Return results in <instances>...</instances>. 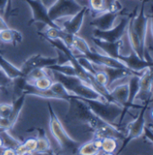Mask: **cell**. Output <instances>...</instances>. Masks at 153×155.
Masks as SVG:
<instances>
[{"label": "cell", "mask_w": 153, "mask_h": 155, "mask_svg": "<svg viewBox=\"0 0 153 155\" xmlns=\"http://www.w3.org/2000/svg\"><path fill=\"white\" fill-rule=\"evenodd\" d=\"M49 110H50V123H49L50 130L52 136L58 143V144H60V148L67 153H73L77 151L78 147L80 146L79 143L74 139H72L66 132L61 122L60 121L58 116H56V114L50 107V105H49Z\"/></svg>", "instance_id": "cell-1"}, {"label": "cell", "mask_w": 153, "mask_h": 155, "mask_svg": "<svg viewBox=\"0 0 153 155\" xmlns=\"http://www.w3.org/2000/svg\"><path fill=\"white\" fill-rule=\"evenodd\" d=\"M90 110L105 123L115 126V121L122 115L123 107L114 102H101L83 99Z\"/></svg>", "instance_id": "cell-2"}, {"label": "cell", "mask_w": 153, "mask_h": 155, "mask_svg": "<svg viewBox=\"0 0 153 155\" xmlns=\"http://www.w3.org/2000/svg\"><path fill=\"white\" fill-rule=\"evenodd\" d=\"M81 6L76 0H57L48 8V15L54 23L62 18H70L81 10Z\"/></svg>", "instance_id": "cell-3"}, {"label": "cell", "mask_w": 153, "mask_h": 155, "mask_svg": "<svg viewBox=\"0 0 153 155\" xmlns=\"http://www.w3.org/2000/svg\"><path fill=\"white\" fill-rule=\"evenodd\" d=\"M128 22H129L128 18H122L120 20V22L115 27H113L110 30L101 31L98 29H94L93 37L105 41H108V42H115L117 41H120L126 34Z\"/></svg>", "instance_id": "cell-4"}, {"label": "cell", "mask_w": 153, "mask_h": 155, "mask_svg": "<svg viewBox=\"0 0 153 155\" xmlns=\"http://www.w3.org/2000/svg\"><path fill=\"white\" fill-rule=\"evenodd\" d=\"M148 105H149V102L147 101L145 103V105L142 107L137 118L129 124L128 134H127L126 138H124V142H123V144H122L120 152H122L132 140L140 137L144 133V128L146 126L145 125V113H146V110L148 108Z\"/></svg>", "instance_id": "cell-5"}, {"label": "cell", "mask_w": 153, "mask_h": 155, "mask_svg": "<svg viewBox=\"0 0 153 155\" xmlns=\"http://www.w3.org/2000/svg\"><path fill=\"white\" fill-rule=\"evenodd\" d=\"M132 27L135 33L137 34V35L139 36L142 46L145 51V59L146 61H151V58L147 55L146 52V37L149 29V18L146 16L144 13V7L142 6L138 15L136 16H132Z\"/></svg>", "instance_id": "cell-6"}, {"label": "cell", "mask_w": 153, "mask_h": 155, "mask_svg": "<svg viewBox=\"0 0 153 155\" xmlns=\"http://www.w3.org/2000/svg\"><path fill=\"white\" fill-rule=\"evenodd\" d=\"M118 60L121 62H122L128 68V70L134 71V72H141L146 69L153 68V61H146L144 59L140 58L132 50L130 53L126 55H120L118 57Z\"/></svg>", "instance_id": "cell-7"}, {"label": "cell", "mask_w": 153, "mask_h": 155, "mask_svg": "<svg viewBox=\"0 0 153 155\" xmlns=\"http://www.w3.org/2000/svg\"><path fill=\"white\" fill-rule=\"evenodd\" d=\"M59 63V58H49V57H43L40 54L31 56L23 64L22 69H20L24 74V78L34 69L37 68H46L53 64Z\"/></svg>", "instance_id": "cell-8"}, {"label": "cell", "mask_w": 153, "mask_h": 155, "mask_svg": "<svg viewBox=\"0 0 153 155\" xmlns=\"http://www.w3.org/2000/svg\"><path fill=\"white\" fill-rule=\"evenodd\" d=\"M87 7L84 6L81 8L80 11H78L76 15H74L73 16L70 17L68 20H64L60 25V27L68 35H76L80 29L81 26L83 25L84 22V18H85V15L86 12Z\"/></svg>", "instance_id": "cell-9"}, {"label": "cell", "mask_w": 153, "mask_h": 155, "mask_svg": "<svg viewBox=\"0 0 153 155\" xmlns=\"http://www.w3.org/2000/svg\"><path fill=\"white\" fill-rule=\"evenodd\" d=\"M119 16V11H106L99 14L92 22L91 25L95 27V29H98L101 31L110 30L118 24H116V20Z\"/></svg>", "instance_id": "cell-10"}, {"label": "cell", "mask_w": 153, "mask_h": 155, "mask_svg": "<svg viewBox=\"0 0 153 155\" xmlns=\"http://www.w3.org/2000/svg\"><path fill=\"white\" fill-rule=\"evenodd\" d=\"M33 9L34 20L35 22H41L47 26L60 28L58 25H56L53 21H51L48 15V9L41 3V0H25Z\"/></svg>", "instance_id": "cell-11"}, {"label": "cell", "mask_w": 153, "mask_h": 155, "mask_svg": "<svg viewBox=\"0 0 153 155\" xmlns=\"http://www.w3.org/2000/svg\"><path fill=\"white\" fill-rule=\"evenodd\" d=\"M152 78L153 74L151 69H146L142 71L140 77V91L136 98L144 102L149 101L152 88Z\"/></svg>", "instance_id": "cell-12"}, {"label": "cell", "mask_w": 153, "mask_h": 155, "mask_svg": "<svg viewBox=\"0 0 153 155\" xmlns=\"http://www.w3.org/2000/svg\"><path fill=\"white\" fill-rule=\"evenodd\" d=\"M126 36L128 38L129 44L131 46V49L133 52L136 53L137 56H139L142 59H145V51L143 49V47L142 46L141 41L139 36L137 35V34L135 33L133 27H132V17L129 18V22H128V25H127V29H126Z\"/></svg>", "instance_id": "cell-13"}, {"label": "cell", "mask_w": 153, "mask_h": 155, "mask_svg": "<svg viewBox=\"0 0 153 155\" xmlns=\"http://www.w3.org/2000/svg\"><path fill=\"white\" fill-rule=\"evenodd\" d=\"M93 41L100 51L118 60V57L121 55V49L122 47V39L115 42H108L93 37Z\"/></svg>", "instance_id": "cell-14"}, {"label": "cell", "mask_w": 153, "mask_h": 155, "mask_svg": "<svg viewBox=\"0 0 153 155\" xmlns=\"http://www.w3.org/2000/svg\"><path fill=\"white\" fill-rule=\"evenodd\" d=\"M109 92L115 103L122 107H127V101H128V96H129L128 81L115 85L110 89Z\"/></svg>", "instance_id": "cell-15"}, {"label": "cell", "mask_w": 153, "mask_h": 155, "mask_svg": "<svg viewBox=\"0 0 153 155\" xmlns=\"http://www.w3.org/2000/svg\"><path fill=\"white\" fill-rule=\"evenodd\" d=\"M0 70L11 80H15L18 78H24L22 71L5 60L2 55H0Z\"/></svg>", "instance_id": "cell-16"}, {"label": "cell", "mask_w": 153, "mask_h": 155, "mask_svg": "<svg viewBox=\"0 0 153 155\" xmlns=\"http://www.w3.org/2000/svg\"><path fill=\"white\" fill-rule=\"evenodd\" d=\"M101 152V139L96 138L80 145L76 151L78 155H98Z\"/></svg>", "instance_id": "cell-17"}, {"label": "cell", "mask_w": 153, "mask_h": 155, "mask_svg": "<svg viewBox=\"0 0 153 155\" xmlns=\"http://www.w3.org/2000/svg\"><path fill=\"white\" fill-rule=\"evenodd\" d=\"M142 74L132 75V76H130L129 79H128L129 96H128L127 107L132 106L136 99V97L140 91V77Z\"/></svg>", "instance_id": "cell-18"}, {"label": "cell", "mask_w": 153, "mask_h": 155, "mask_svg": "<svg viewBox=\"0 0 153 155\" xmlns=\"http://www.w3.org/2000/svg\"><path fill=\"white\" fill-rule=\"evenodd\" d=\"M22 35L14 29H10L9 27L0 31V41L5 43H19L22 41Z\"/></svg>", "instance_id": "cell-19"}, {"label": "cell", "mask_w": 153, "mask_h": 155, "mask_svg": "<svg viewBox=\"0 0 153 155\" xmlns=\"http://www.w3.org/2000/svg\"><path fill=\"white\" fill-rule=\"evenodd\" d=\"M118 148L117 139L115 137L106 136L101 139V151L103 153H115Z\"/></svg>", "instance_id": "cell-20"}, {"label": "cell", "mask_w": 153, "mask_h": 155, "mask_svg": "<svg viewBox=\"0 0 153 155\" xmlns=\"http://www.w3.org/2000/svg\"><path fill=\"white\" fill-rule=\"evenodd\" d=\"M0 137L3 140L4 148H14L15 149L19 144L22 143L17 141L15 137H13L9 133L8 130H0Z\"/></svg>", "instance_id": "cell-21"}, {"label": "cell", "mask_w": 153, "mask_h": 155, "mask_svg": "<svg viewBox=\"0 0 153 155\" xmlns=\"http://www.w3.org/2000/svg\"><path fill=\"white\" fill-rule=\"evenodd\" d=\"M26 82L31 84V85H33L37 89L46 90V89L50 88V87L51 86V84L53 82V79L51 78L50 76H46V77H42L41 78H38L36 80H34V81H26Z\"/></svg>", "instance_id": "cell-22"}, {"label": "cell", "mask_w": 153, "mask_h": 155, "mask_svg": "<svg viewBox=\"0 0 153 155\" xmlns=\"http://www.w3.org/2000/svg\"><path fill=\"white\" fill-rule=\"evenodd\" d=\"M50 150V143L46 136H40L37 138V147L34 153L41 154Z\"/></svg>", "instance_id": "cell-23"}, {"label": "cell", "mask_w": 153, "mask_h": 155, "mask_svg": "<svg viewBox=\"0 0 153 155\" xmlns=\"http://www.w3.org/2000/svg\"><path fill=\"white\" fill-rule=\"evenodd\" d=\"M88 5L90 8L96 13L101 14L106 12L105 0H88Z\"/></svg>", "instance_id": "cell-24"}, {"label": "cell", "mask_w": 153, "mask_h": 155, "mask_svg": "<svg viewBox=\"0 0 153 155\" xmlns=\"http://www.w3.org/2000/svg\"><path fill=\"white\" fill-rule=\"evenodd\" d=\"M98 67V66H97ZM94 77L96 78V80L102 86L104 87H107V85H108V77L106 75V73L100 68H98L94 75Z\"/></svg>", "instance_id": "cell-25"}, {"label": "cell", "mask_w": 153, "mask_h": 155, "mask_svg": "<svg viewBox=\"0 0 153 155\" xmlns=\"http://www.w3.org/2000/svg\"><path fill=\"white\" fill-rule=\"evenodd\" d=\"M23 144L28 151V153L33 154L37 147V138H28Z\"/></svg>", "instance_id": "cell-26"}, {"label": "cell", "mask_w": 153, "mask_h": 155, "mask_svg": "<svg viewBox=\"0 0 153 155\" xmlns=\"http://www.w3.org/2000/svg\"><path fill=\"white\" fill-rule=\"evenodd\" d=\"M13 110V105L12 104H0V117L3 118H8Z\"/></svg>", "instance_id": "cell-27"}, {"label": "cell", "mask_w": 153, "mask_h": 155, "mask_svg": "<svg viewBox=\"0 0 153 155\" xmlns=\"http://www.w3.org/2000/svg\"><path fill=\"white\" fill-rule=\"evenodd\" d=\"M12 82H13V80L8 78L6 77V75L0 70V87H7V86L11 85Z\"/></svg>", "instance_id": "cell-28"}, {"label": "cell", "mask_w": 153, "mask_h": 155, "mask_svg": "<svg viewBox=\"0 0 153 155\" xmlns=\"http://www.w3.org/2000/svg\"><path fill=\"white\" fill-rule=\"evenodd\" d=\"M144 134H145V135H146V137L151 142L153 143V131L151 129V128H149V127H147V126H145V128H144Z\"/></svg>", "instance_id": "cell-29"}, {"label": "cell", "mask_w": 153, "mask_h": 155, "mask_svg": "<svg viewBox=\"0 0 153 155\" xmlns=\"http://www.w3.org/2000/svg\"><path fill=\"white\" fill-rule=\"evenodd\" d=\"M1 155H17V153L14 148H4Z\"/></svg>", "instance_id": "cell-30"}, {"label": "cell", "mask_w": 153, "mask_h": 155, "mask_svg": "<svg viewBox=\"0 0 153 155\" xmlns=\"http://www.w3.org/2000/svg\"><path fill=\"white\" fill-rule=\"evenodd\" d=\"M7 3H8V0H0V12L5 11V9L7 6Z\"/></svg>", "instance_id": "cell-31"}, {"label": "cell", "mask_w": 153, "mask_h": 155, "mask_svg": "<svg viewBox=\"0 0 153 155\" xmlns=\"http://www.w3.org/2000/svg\"><path fill=\"white\" fill-rule=\"evenodd\" d=\"M41 3L45 5V7L48 9L49 7H50L54 3H53V1L52 0H41Z\"/></svg>", "instance_id": "cell-32"}, {"label": "cell", "mask_w": 153, "mask_h": 155, "mask_svg": "<svg viewBox=\"0 0 153 155\" xmlns=\"http://www.w3.org/2000/svg\"><path fill=\"white\" fill-rule=\"evenodd\" d=\"M149 25H150V28H151V35L153 37V16L149 20Z\"/></svg>", "instance_id": "cell-33"}, {"label": "cell", "mask_w": 153, "mask_h": 155, "mask_svg": "<svg viewBox=\"0 0 153 155\" xmlns=\"http://www.w3.org/2000/svg\"><path fill=\"white\" fill-rule=\"evenodd\" d=\"M38 155H54V153H52L50 151H49V152H47V153H41V154Z\"/></svg>", "instance_id": "cell-34"}, {"label": "cell", "mask_w": 153, "mask_h": 155, "mask_svg": "<svg viewBox=\"0 0 153 155\" xmlns=\"http://www.w3.org/2000/svg\"><path fill=\"white\" fill-rule=\"evenodd\" d=\"M4 148V143H3V140L2 138L0 137V149H3Z\"/></svg>", "instance_id": "cell-35"}, {"label": "cell", "mask_w": 153, "mask_h": 155, "mask_svg": "<svg viewBox=\"0 0 153 155\" xmlns=\"http://www.w3.org/2000/svg\"><path fill=\"white\" fill-rule=\"evenodd\" d=\"M102 155H115V153H103Z\"/></svg>", "instance_id": "cell-36"}, {"label": "cell", "mask_w": 153, "mask_h": 155, "mask_svg": "<svg viewBox=\"0 0 153 155\" xmlns=\"http://www.w3.org/2000/svg\"><path fill=\"white\" fill-rule=\"evenodd\" d=\"M151 118L153 119V107L151 108Z\"/></svg>", "instance_id": "cell-37"}, {"label": "cell", "mask_w": 153, "mask_h": 155, "mask_svg": "<svg viewBox=\"0 0 153 155\" xmlns=\"http://www.w3.org/2000/svg\"><path fill=\"white\" fill-rule=\"evenodd\" d=\"M17 155H19V154H17Z\"/></svg>", "instance_id": "cell-38"}, {"label": "cell", "mask_w": 153, "mask_h": 155, "mask_svg": "<svg viewBox=\"0 0 153 155\" xmlns=\"http://www.w3.org/2000/svg\"></svg>", "instance_id": "cell-39"}]
</instances>
